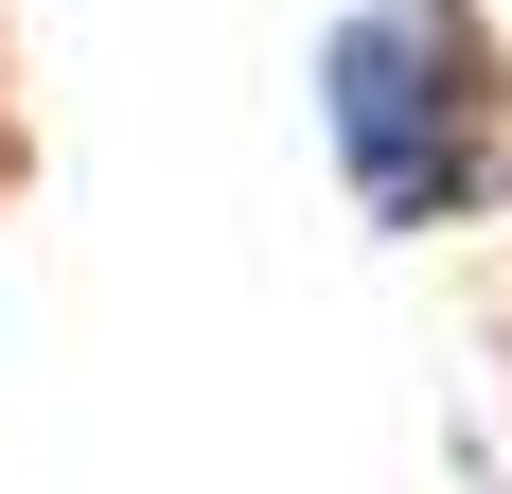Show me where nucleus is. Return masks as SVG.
I'll use <instances>...</instances> for the list:
<instances>
[{
  "instance_id": "f257e3e1",
  "label": "nucleus",
  "mask_w": 512,
  "mask_h": 494,
  "mask_svg": "<svg viewBox=\"0 0 512 494\" xmlns=\"http://www.w3.org/2000/svg\"><path fill=\"white\" fill-rule=\"evenodd\" d=\"M301 89H318V159H336L354 230L424 247V230L512 212V18L495 0H336Z\"/></svg>"
},
{
  "instance_id": "f03ea898",
  "label": "nucleus",
  "mask_w": 512,
  "mask_h": 494,
  "mask_svg": "<svg viewBox=\"0 0 512 494\" xmlns=\"http://www.w3.org/2000/svg\"><path fill=\"white\" fill-rule=\"evenodd\" d=\"M18 159L36 142H18V36H0V212H18Z\"/></svg>"
}]
</instances>
